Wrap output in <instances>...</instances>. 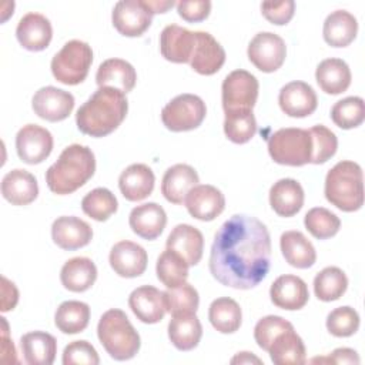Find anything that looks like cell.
I'll return each instance as SVG.
<instances>
[{
    "label": "cell",
    "instance_id": "47",
    "mask_svg": "<svg viewBox=\"0 0 365 365\" xmlns=\"http://www.w3.org/2000/svg\"><path fill=\"white\" fill-rule=\"evenodd\" d=\"M359 328V315L351 307H338L327 317V329L331 335L345 338L354 335Z\"/></svg>",
    "mask_w": 365,
    "mask_h": 365
},
{
    "label": "cell",
    "instance_id": "20",
    "mask_svg": "<svg viewBox=\"0 0 365 365\" xmlns=\"http://www.w3.org/2000/svg\"><path fill=\"white\" fill-rule=\"evenodd\" d=\"M269 297L275 307L287 311H295L305 307L309 292L302 278L292 274H285L272 282Z\"/></svg>",
    "mask_w": 365,
    "mask_h": 365
},
{
    "label": "cell",
    "instance_id": "56",
    "mask_svg": "<svg viewBox=\"0 0 365 365\" xmlns=\"http://www.w3.org/2000/svg\"><path fill=\"white\" fill-rule=\"evenodd\" d=\"M251 362L261 364V359L257 358L255 355H252L251 352H238V354L231 359V364H251Z\"/></svg>",
    "mask_w": 365,
    "mask_h": 365
},
{
    "label": "cell",
    "instance_id": "2",
    "mask_svg": "<svg viewBox=\"0 0 365 365\" xmlns=\"http://www.w3.org/2000/svg\"><path fill=\"white\" fill-rule=\"evenodd\" d=\"M128 101L123 91L113 87H98L77 110V128L91 137L113 133L125 118Z\"/></svg>",
    "mask_w": 365,
    "mask_h": 365
},
{
    "label": "cell",
    "instance_id": "7",
    "mask_svg": "<svg viewBox=\"0 0 365 365\" xmlns=\"http://www.w3.org/2000/svg\"><path fill=\"white\" fill-rule=\"evenodd\" d=\"M93 63L91 47L81 40L67 41L51 58V73L54 78L66 86H76L86 80Z\"/></svg>",
    "mask_w": 365,
    "mask_h": 365
},
{
    "label": "cell",
    "instance_id": "6",
    "mask_svg": "<svg viewBox=\"0 0 365 365\" xmlns=\"http://www.w3.org/2000/svg\"><path fill=\"white\" fill-rule=\"evenodd\" d=\"M268 153L281 165L301 167L311 163L312 140L308 130L279 128L268 138Z\"/></svg>",
    "mask_w": 365,
    "mask_h": 365
},
{
    "label": "cell",
    "instance_id": "4",
    "mask_svg": "<svg viewBox=\"0 0 365 365\" xmlns=\"http://www.w3.org/2000/svg\"><path fill=\"white\" fill-rule=\"evenodd\" d=\"M325 198L345 212L356 211L364 204V178L358 163L344 160L336 163L325 177Z\"/></svg>",
    "mask_w": 365,
    "mask_h": 365
},
{
    "label": "cell",
    "instance_id": "37",
    "mask_svg": "<svg viewBox=\"0 0 365 365\" xmlns=\"http://www.w3.org/2000/svg\"><path fill=\"white\" fill-rule=\"evenodd\" d=\"M208 319L218 332L232 334L241 327L242 312L237 301L228 297H221L211 302L208 308Z\"/></svg>",
    "mask_w": 365,
    "mask_h": 365
},
{
    "label": "cell",
    "instance_id": "51",
    "mask_svg": "<svg viewBox=\"0 0 365 365\" xmlns=\"http://www.w3.org/2000/svg\"><path fill=\"white\" fill-rule=\"evenodd\" d=\"M175 6L178 16L190 23L205 20L211 11V1L208 0H181Z\"/></svg>",
    "mask_w": 365,
    "mask_h": 365
},
{
    "label": "cell",
    "instance_id": "26",
    "mask_svg": "<svg viewBox=\"0 0 365 365\" xmlns=\"http://www.w3.org/2000/svg\"><path fill=\"white\" fill-rule=\"evenodd\" d=\"M155 175L153 170L141 163L128 165L118 177V188L128 201H141L154 190Z\"/></svg>",
    "mask_w": 365,
    "mask_h": 365
},
{
    "label": "cell",
    "instance_id": "39",
    "mask_svg": "<svg viewBox=\"0 0 365 365\" xmlns=\"http://www.w3.org/2000/svg\"><path fill=\"white\" fill-rule=\"evenodd\" d=\"M348 288V278L338 267H325L314 278L315 297L324 302L339 299Z\"/></svg>",
    "mask_w": 365,
    "mask_h": 365
},
{
    "label": "cell",
    "instance_id": "8",
    "mask_svg": "<svg viewBox=\"0 0 365 365\" xmlns=\"http://www.w3.org/2000/svg\"><path fill=\"white\" fill-rule=\"evenodd\" d=\"M207 114L205 103L195 94H180L168 101L161 111V121L170 131H190L201 125Z\"/></svg>",
    "mask_w": 365,
    "mask_h": 365
},
{
    "label": "cell",
    "instance_id": "33",
    "mask_svg": "<svg viewBox=\"0 0 365 365\" xmlns=\"http://www.w3.org/2000/svg\"><path fill=\"white\" fill-rule=\"evenodd\" d=\"M279 247L285 261L291 267L305 269L317 261L314 245L301 231H285L279 238Z\"/></svg>",
    "mask_w": 365,
    "mask_h": 365
},
{
    "label": "cell",
    "instance_id": "36",
    "mask_svg": "<svg viewBox=\"0 0 365 365\" xmlns=\"http://www.w3.org/2000/svg\"><path fill=\"white\" fill-rule=\"evenodd\" d=\"M202 336V327L195 314L174 315L168 324V338L180 351L194 349Z\"/></svg>",
    "mask_w": 365,
    "mask_h": 365
},
{
    "label": "cell",
    "instance_id": "45",
    "mask_svg": "<svg viewBox=\"0 0 365 365\" xmlns=\"http://www.w3.org/2000/svg\"><path fill=\"white\" fill-rule=\"evenodd\" d=\"M304 224L308 232L318 240L331 238L341 228V220L338 215L324 207L311 208L304 217Z\"/></svg>",
    "mask_w": 365,
    "mask_h": 365
},
{
    "label": "cell",
    "instance_id": "23",
    "mask_svg": "<svg viewBox=\"0 0 365 365\" xmlns=\"http://www.w3.org/2000/svg\"><path fill=\"white\" fill-rule=\"evenodd\" d=\"M130 228L144 240H155L167 224V214L157 202H144L131 210L128 217Z\"/></svg>",
    "mask_w": 365,
    "mask_h": 365
},
{
    "label": "cell",
    "instance_id": "43",
    "mask_svg": "<svg viewBox=\"0 0 365 365\" xmlns=\"http://www.w3.org/2000/svg\"><path fill=\"white\" fill-rule=\"evenodd\" d=\"M331 120L342 130L361 125L365 120V103L361 97L351 96L336 101L331 108Z\"/></svg>",
    "mask_w": 365,
    "mask_h": 365
},
{
    "label": "cell",
    "instance_id": "35",
    "mask_svg": "<svg viewBox=\"0 0 365 365\" xmlns=\"http://www.w3.org/2000/svg\"><path fill=\"white\" fill-rule=\"evenodd\" d=\"M267 352L269 354L271 361L277 365H298L307 361L304 341L294 328L275 336Z\"/></svg>",
    "mask_w": 365,
    "mask_h": 365
},
{
    "label": "cell",
    "instance_id": "12",
    "mask_svg": "<svg viewBox=\"0 0 365 365\" xmlns=\"http://www.w3.org/2000/svg\"><path fill=\"white\" fill-rule=\"evenodd\" d=\"M53 150L51 133L37 124L23 125L16 135V151L26 164H40Z\"/></svg>",
    "mask_w": 365,
    "mask_h": 365
},
{
    "label": "cell",
    "instance_id": "32",
    "mask_svg": "<svg viewBox=\"0 0 365 365\" xmlns=\"http://www.w3.org/2000/svg\"><path fill=\"white\" fill-rule=\"evenodd\" d=\"M358 33V21L346 10H335L327 16L322 27V36L327 44L332 47L349 46Z\"/></svg>",
    "mask_w": 365,
    "mask_h": 365
},
{
    "label": "cell",
    "instance_id": "55",
    "mask_svg": "<svg viewBox=\"0 0 365 365\" xmlns=\"http://www.w3.org/2000/svg\"><path fill=\"white\" fill-rule=\"evenodd\" d=\"M145 4L151 10V13L155 14V13H165L168 9H171L177 3L173 0H160V1L158 0H145Z\"/></svg>",
    "mask_w": 365,
    "mask_h": 365
},
{
    "label": "cell",
    "instance_id": "54",
    "mask_svg": "<svg viewBox=\"0 0 365 365\" xmlns=\"http://www.w3.org/2000/svg\"><path fill=\"white\" fill-rule=\"evenodd\" d=\"M1 322H3V345H1V359L3 362H6L7 359V355L10 356V362H17V358H16V349H14V345H13V341H10L7 338V322H6V318H1Z\"/></svg>",
    "mask_w": 365,
    "mask_h": 365
},
{
    "label": "cell",
    "instance_id": "48",
    "mask_svg": "<svg viewBox=\"0 0 365 365\" xmlns=\"http://www.w3.org/2000/svg\"><path fill=\"white\" fill-rule=\"evenodd\" d=\"M294 328L292 324L287 319H284L282 317L278 315H267L264 318H261L255 328H254V338L257 345L264 349L268 351L272 341L275 339V336H278L281 332Z\"/></svg>",
    "mask_w": 365,
    "mask_h": 365
},
{
    "label": "cell",
    "instance_id": "19",
    "mask_svg": "<svg viewBox=\"0 0 365 365\" xmlns=\"http://www.w3.org/2000/svg\"><path fill=\"white\" fill-rule=\"evenodd\" d=\"M16 37L21 47L29 51H41L48 47L53 29L50 20L40 13L24 14L16 27Z\"/></svg>",
    "mask_w": 365,
    "mask_h": 365
},
{
    "label": "cell",
    "instance_id": "49",
    "mask_svg": "<svg viewBox=\"0 0 365 365\" xmlns=\"http://www.w3.org/2000/svg\"><path fill=\"white\" fill-rule=\"evenodd\" d=\"M100 362L96 348L87 341H73L63 351L64 365H97Z\"/></svg>",
    "mask_w": 365,
    "mask_h": 365
},
{
    "label": "cell",
    "instance_id": "34",
    "mask_svg": "<svg viewBox=\"0 0 365 365\" xmlns=\"http://www.w3.org/2000/svg\"><path fill=\"white\" fill-rule=\"evenodd\" d=\"M97 279V267L87 257H74L64 262L60 271L63 287L71 292H84Z\"/></svg>",
    "mask_w": 365,
    "mask_h": 365
},
{
    "label": "cell",
    "instance_id": "53",
    "mask_svg": "<svg viewBox=\"0 0 365 365\" xmlns=\"http://www.w3.org/2000/svg\"><path fill=\"white\" fill-rule=\"evenodd\" d=\"M19 291L16 285L6 277H1V311L7 312L17 305Z\"/></svg>",
    "mask_w": 365,
    "mask_h": 365
},
{
    "label": "cell",
    "instance_id": "1",
    "mask_svg": "<svg viewBox=\"0 0 365 365\" xmlns=\"http://www.w3.org/2000/svg\"><path fill=\"white\" fill-rule=\"evenodd\" d=\"M271 238L255 217L235 214L215 232L210 251V272L222 285L251 289L268 274Z\"/></svg>",
    "mask_w": 365,
    "mask_h": 365
},
{
    "label": "cell",
    "instance_id": "15",
    "mask_svg": "<svg viewBox=\"0 0 365 365\" xmlns=\"http://www.w3.org/2000/svg\"><path fill=\"white\" fill-rule=\"evenodd\" d=\"M225 63V50L207 31H195V44L190 58L194 71L202 76H212Z\"/></svg>",
    "mask_w": 365,
    "mask_h": 365
},
{
    "label": "cell",
    "instance_id": "5",
    "mask_svg": "<svg viewBox=\"0 0 365 365\" xmlns=\"http://www.w3.org/2000/svg\"><path fill=\"white\" fill-rule=\"evenodd\" d=\"M97 336L115 361H127L135 356L140 349V335L127 318L125 312L118 308L106 311L97 325Z\"/></svg>",
    "mask_w": 365,
    "mask_h": 365
},
{
    "label": "cell",
    "instance_id": "11",
    "mask_svg": "<svg viewBox=\"0 0 365 365\" xmlns=\"http://www.w3.org/2000/svg\"><path fill=\"white\" fill-rule=\"evenodd\" d=\"M113 26L125 37H140L151 26L153 13L145 0H121L111 13Z\"/></svg>",
    "mask_w": 365,
    "mask_h": 365
},
{
    "label": "cell",
    "instance_id": "18",
    "mask_svg": "<svg viewBox=\"0 0 365 365\" xmlns=\"http://www.w3.org/2000/svg\"><path fill=\"white\" fill-rule=\"evenodd\" d=\"M51 238L61 250L74 251L86 247L91 241L93 228L78 217L63 215L54 220L51 225Z\"/></svg>",
    "mask_w": 365,
    "mask_h": 365
},
{
    "label": "cell",
    "instance_id": "13",
    "mask_svg": "<svg viewBox=\"0 0 365 365\" xmlns=\"http://www.w3.org/2000/svg\"><path fill=\"white\" fill-rule=\"evenodd\" d=\"M33 111L43 120L56 123L66 120L74 108V97L61 88L46 86L38 88L31 100Z\"/></svg>",
    "mask_w": 365,
    "mask_h": 365
},
{
    "label": "cell",
    "instance_id": "14",
    "mask_svg": "<svg viewBox=\"0 0 365 365\" xmlns=\"http://www.w3.org/2000/svg\"><path fill=\"white\" fill-rule=\"evenodd\" d=\"M110 267L113 271L123 278L140 277L148 262L147 251L137 242L124 240L113 245L108 255Z\"/></svg>",
    "mask_w": 365,
    "mask_h": 365
},
{
    "label": "cell",
    "instance_id": "52",
    "mask_svg": "<svg viewBox=\"0 0 365 365\" xmlns=\"http://www.w3.org/2000/svg\"><path fill=\"white\" fill-rule=\"evenodd\" d=\"M332 362V364H359V356L356 351L351 348H336L332 351V354L327 358H314L312 362Z\"/></svg>",
    "mask_w": 365,
    "mask_h": 365
},
{
    "label": "cell",
    "instance_id": "38",
    "mask_svg": "<svg viewBox=\"0 0 365 365\" xmlns=\"http://www.w3.org/2000/svg\"><path fill=\"white\" fill-rule=\"evenodd\" d=\"M90 321V307L81 301H64L58 305L54 324L63 334H78L84 331Z\"/></svg>",
    "mask_w": 365,
    "mask_h": 365
},
{
    "label": "cell",
    "instance_id": "31",
    "mask_svg": "<svg viewBox=\"0 0 365 365\" xmlns=\"http://www.w3.org/2000/svg\"><path fill=\"white\" fill-rule=\"evenodd\" d=\"M20 348L27 364L51 365L57 354V341L48 332L33 331L21 336Z\"/></svg>",
    "mask_w": 365,
    "mask_h": 365
},
{
    "label": "cell",
    "instance_id": "17",
    "mask_svg": "<svg viewBox=\"0 0 365 365\" xmlns=\"http://www.w3.org/2000/svg\"><path fill=\"white\" fill-rule=\"evenodd\" d=\"M281 110L295 118L311 115L318 106V98L314 88L304 81H291L285 84L278 94Z\"/></svg>",
    "mask_w": 365,
    "mask_h": 365
},
{
    "label": "cell",
    "instance_id": "46",
    "mask_svg": "<svg viewBox=\"0 0 365 365\" xmlns=\"http://www.w3.org/2000/svg\"><path fill=\"white\" fill-rule=\"evenodd\" d=\"M311 140H312V155L311 164H324L331 157L335 155L338 148V140L334 131L328 127L318 124L311 127L309 130Z\"/></svg>",
    "mask_w": 365,
    "mask_h": 365
},
{
    "label": "cell",
    "instance_id": "24",
    "mask_svg": "<svg viewBox=\"0 0 365 365\" xmlns=\"http://www.w3.org/2000/svg\"><path fill=\"white\" fill-rule=\"evenodd\" d=\"M165 247L180 254L188 267L197 265L202 258L204 237L200 230L190 224H178L167 237Z\"/></svg>",
    "mask_w": 365,
    "mask_h": 365
},
{
    "label": "cell",
    "instance_id": "50",
    "mask_svg": "<svg viewBox=\"0 0 365 365\" xmlns=\"http://www.w3.org/2000/svg\"><path fill=\"white\" fill-rule=\"evenodd\" d=\"M262 16L272 24L284 26L291 21L295 13V1L284 0V1H264L261 3Z\"/></svg>",
    "mask_w": 365,
    "mask_h": 365
},
{
    "label": "cell",
    "instance_id": "29",
    "mask_svg": "<svg viewBox=\"0 0 365 365\" xmlns=\"http://www.w3.org/2000/svg\"><path fill=\"white\" fill-rule=\"evenodd\" d=\"M271 208L279 217H292L304 205V190L294 178H281L269 190Z\"/></svg>",
    "mask_w": 365,
    "mask_h": 365
},
{
    "label": "cell",
    "instance_id": "42",
    "mask_svg": "<svg viewBox=\"0 0 365 365\" xmlns=\"http://www.w3.org/2000/svg\"><path fill=\"white\" fill-rule=\"evenodd\" d=\"M118 208L115 195L104 187L91 190L81 200V210L86 215L96 221L108 220Z\"/></svg>",
    "mask_w": 365,
    "mask_h": 365
},
{
    "label": "cell",
    "instance_id": "22",
    "mask_svg": "<svg viewBox=\"0 0 365 365\" xmlns=\"http://www.w3.org/2000/svg\"><path fill=\"white\" fill-rule=\"evenodd\" d=\"M128 307L144 324H157L167 312L163 292L151 285L135 288L128 297Z\"/></svg>",
    "mask_w": 365,
    "mask_h": 365
},
{
    "label": "cell",
    "instance_id": "16",
    "mask_svg": "<svg viewBox=\"0 0 365 365\" xmlns=\"http://www.w3.org/2000/svg\"><path fill=\"white\" fill-rule=\"evenodd\" d=\"M185 207L192 218L212 221L225 208L224 194L214 185L198 184L185 197Z\"/></svg>",
    "mask_w": 365,
    "mask_h": 365
},
{
    "label": "cell",
    "instance_id": "21",
    "mask_svg": "<svg viewBox=\"0 0 365 365\" xmlns=\"http://www.w3.org/2000/svg\"><path fill=\"white\" fill-rule=\"evenodd\" d=\"M195 44V31L178 24H168L160 34L161 56L171 63H190Z\"/></svg>",
    "mask_w": 365,
    "mask_h": 365
},
{
    "label": "cell",
    "instance_id": "41",
    "mask_svg": "<svg viewBox=\"0 0 365 365\" xmlns=\"http://www.w3.org/2000/svg\"><path fill=\"white\" fill-rule=\"evenodd\" d=\"M224 133L235 144L248 143L257 133V121L252 110H238L225 113Z\"/></svg>",
    "mask_w": 365,
    "mask_h": 365
},
{
    "label": "cell",
    "instance_id": "28",
    "mask_svg": "<svg viewBox=\"0 0 365 365\" xmlns=\"http://www.w3.org/2000/svg\"><path fill=\"white\" fill-rule=\"evenodd\" d=\"M135 81V68L123 58H108L103 61L96 73V83L98 87H113L124 94L134 88Z\"/></svg>",
    "mask_w": 365,
    "mask_h": 365
},
{
    "label": "cell",
    "instance_id": "30",
    "mask_svg": "<svg viewBox=\"0 0 365 365\" xmlns=\"http://www.w3.org/2000/svg\"><path fill=\"white\" fill-rule=\"evenodd\" d=\"M351 70L342 58H325L315 70V80L319 88L327 94H341L351 86Z\"/></svg>",
    "mask_w": 365,
    "mask_h": 365
},
{
    "label": "cell",
    "instance_id": "10",
    "mask_svg": "<svg viewBox=\"0 0 365 365\" xmlns=\"http://www.w3.org/2000/svg\"><path fill=\"white\" fill-rule=\"evenodd\" d=\"M247 54L250 61L262 73L277 71L285 61V41L275 33L261 31L250 41Z\"/></svg>",
    "mask_w": 365,
    "mask_h": 365
},
{
    "label": "cell",
    "instance_id": "27",
    "mask_svg": "<svg viewBox=\"0 0 365 365\" xmlns=\"http://www.w3.org/2000/svg\"><path fill=\"white\" fill-rule=\"evenodd\" d=\"M1 194L13 205H27L37 198L38 184L31 173L16 168L3 177Z\"/></svg>",
    "mask_w": 365,
    "mask_h": 365
},
{
    "label": "cell",
    "instance_id": "3",
    "mask_svg": "<svg viewBox=\"0 0 365 365\" xmlns=\"http://www.w3.org/2000/svg\"><path fill=\"white\" fill-rule=\"evenodd\" d=\"M96 171V157L91 148L81 144L66 147L57 161L46 171V182L51 192L67 195L83 187Z\"/></svg>",
    "mask_w": 365,
    "mask_h": 365
},
{
    "label": "cell",
    "instance_id": "9",
    "mask_svg": "<svg viewBox=\"0 0 365 365\" xmlns=\"http://www.w3.org/2000/svg\"><path fill=\"white\" fill-rule=\"evenodd\" d=\"M259 84L254 74L247 70H234L222 81L221 98L224 113L252 110L258 98Z\"/></svg>",
    "mask_w": 365,
    "mask_h": 365
},
{
    "label": "cell",
    "instance_id": "25",
    "mask_svg": "<svg viewBox=\"0 0 365 365\" xmlns=\"http://www.w3.org/2000/svg\"><path fill=\"white\" fill-rule=\"evenodd\" d=\"M197 171L188 164H175L170 167L161 181V194L173 204H182L187 194L198 185Z\"/></svg>",
    "mask_w": 365,
    "mask_h": 365
},
{
    "label": "cell",
    "instance_id": "40",
    "mask_svg": "<svg viewBox=\"0 0 365 365\" xmlns=\"http://www.w3.org/2000/svg\"><path fill=\"white\" fill-rule=\"evenodd\" d=\"M157 278L167 288H174L184 284L188 278V264L173 250H165L160 254L155 265Z\"/></svg>",
    "mask_w": 365,
    "mask_h": 365
},
{
    "label": "cell",
    "instance_id": "44",
    "mask_svg": "<svg viewBox=\"0 0 365 365\" xmlns=\"http://www.w3.org/2000/svg\"><path fill=\"white\" fill-rule=\"evenodd\" d=\"M164 295V304L167 312L174 315L181 314H195L200 304V297L197 289L188 284L184 282L178 287L168 288L163 292Z\"/></svg>",
    "mask_w": 365,
    "mask_h": 365
}]
</instances>
